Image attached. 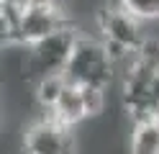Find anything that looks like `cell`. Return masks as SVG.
Segmentation results:
<instances>
[{
	"mask_svg": "<svg viewBox=\"0 0 159 154\" xmlns=\"http://www.w3.org/2000/svg\"><path fill=\"white\" fill-rule=\"evenodd\" d=\"M23 149L26 154H75L72 128L62 126L52 113H46L26 126Z\"/></svg>",
	"mask_w": 159,
	"mask_h": 154,
	"instance_id": "obj_4",
	"label": "cell"
},
{
	"mask_svg": "<svg viewBox=\"0 0 159 154\" xmlns=\"http://www.w3.org/2000/svg\"><path fill=\"white\" fill-rule=\"evenodd\" d=\"M82 90V100H85V110H87V116H98V113H103L105 108V87H95V85H87V87H80Z\"/></svg>",
	"mask_w": 159,
	"mask_h": 154,
	"instance_id": "obj_10",
	"label": "cell"
},
{
	"mask_svg": "<svg viewBox=\"0 0 159 154\" xmlns=\"http://www.w3.org/2000/svg\"><path fill=\"white\" fill-rule=\"evenodd\" d=\"M67 85H69V82H67L64 75H46V77L34 82V98H36L39 105L49 113L57 105V100L62 98V92H64Z\"/></svg>",
	"mask_w": 159,
	"mask_h": 154,
	"instance_id": "obj_8",
	"label": "cell"
},
{
	"mask_svg": "<svg viewBox=\"0 0 159 154\" xmlns=\"http://www.w3.org/2000/svg\"><path fill=\"white\" fill-rule=\"evenodd\" d=\"M128 149L131 154H159V126L154 123V118L134 121Z\"/></svg>",
	"mask_w": 159,
	"mask_h": 154,
	"instance_id": "obj_7",
	"label": "cell"
},
{
	"mask_svg": "<svg viewBox=\"0 0 159 154\" xmlns=\"http://www.w3.org/2000/svg\"><path fill=\"white\" fill-rule=\"evenodd\" d=\"M141 23L144 21L136 18L131 10H126L118 0L108 3L100 13H98V28H100L103 41L108 44V49H111L116 64H123L134 51H139L146 44Z\"/></svg>",
	"mask_w": 159,
	"mask_h": 154,
	"instance_id": "obj_2",
	"label": "cell"
},
{
	"mask_svg": "<svg viewBox=\"0 0 159 154\" xmlns=\"http://www.w3.org/2000/svg\"><path fill=\"white\" fill-rule=\"evenodd\" d=\"M77 28L69 26L64 31L46 36L36 44L26 46V72L34 82L46 75H64V69L72 59V51L77 46Z\"/></svg>",
	"mask_w": 159,
	"mask_h": 154,
	"instance_id": "obj_3",
	"label": "cell"
},
{
	"mask_svg": "<svg viewBox=\"0 0 159 154\" xmlns=\"http://www.w3.org/2000/svg\"><path fill=\"white\" fill-rule=\"evenodd\" d=\"M52 3H62V0H28V5H52Z\"/></svg>",
	"mask_w": 159,
	"mask_h": 154,
	"instance_id": "obj_11",
	"label": "cell"
},
{
	"mask_svg": "<svg viewBox=\"0 0 159 154\" xmlns=\"http://www.w3.org/2000/svg\"><path fill=\"white\" fill-rule=\"evenodd\" d=\"M154 123L159 126V108H157V113H154Z\"/></svg>",
	"mask_w": 159,
	"mask_h": 154,
	"instance_id": "obj_12",
	"label": "cell"
},
{
	"mask_svg": "<svg viewBox=\"0 0 159 154\" xmlns=\"http://www.w3.org/2000/svg\"><path fill=\"white\" fill-rule=\"evenodd\" d=\"M67 10L62 3H52V5H28L26 16L18 26L16 34V46H31L36 41H41L46 36L57 34V31L69 28Z\"/></svg>",
	"mask_w": 159,
	"mask_h": 154,
	"instance_id": "obj_5",
	"label": "cell"
},
{
	"mask_svg": "<svg viewBox=\"0 0 159 154\" xmlns=\"http://www.w3.org/2000/svg\"><path fill=\"white\" fill-rule=\"evenodd\" d=\"M116 72H118V64H116V59H113L105 41L80 34L77 46L72 51V59H69V64L64 69L67 82H72L77 87L95 85V87L108 90V85L116 77Z\"/></svg>",
	"mask_w": 159,
	"mask_h": 154,
	"instance_id": "obj_1",
	"label": "cell"
},
{
	"mask_svg": "<svg viewBox=\"0 0 159 154\" xmlns=\"http://www.w3.org/2000/svg\"><path fill=\"white\" fill-rule=\"evenodd\" d=\"M49 113H52V116L62 123V126H67V128L77 126L80 121H85V118H87V110H85L82 90L69 82V85L64 87V92H62V98L57 100V105L49 110Z\"/></svg>",
	"mask_w": 159,
	"mask_h": 154,
	"instance_id": "obj_6",
	"label": "cell"
},
{
	"mask_svg": "<svg viewBox=\"0 0 159 154\" xmlns=\"http://www.w3.org/2000/svg\"><path fill=\"white\" fill-rule=\"evenodd\" d=\"M126 10H131L141 21H154L159 18V0H118Z\"/></svg>",
	"mask_w": 159,
	"mask_h": 154,
	"instance_id": "obj_9",
	"label": "cell"
}]
</instances>
